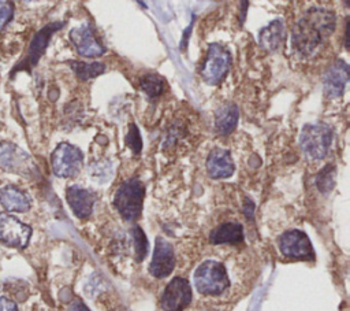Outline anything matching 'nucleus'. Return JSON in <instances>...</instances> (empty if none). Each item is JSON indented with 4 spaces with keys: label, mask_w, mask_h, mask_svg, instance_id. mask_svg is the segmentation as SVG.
Masks as SVG:
<instances>
[{
    "label": "nucleus",
    "mask_w": 350,
    "mask_h": 311,
    "mask_svg": "<svg viewBox=\"0 0 350 311\" xmlns=\"http://www.w3.org/2000/svg\"><path fill=\"white\" fill-rule=\"evenodd\" d=\"M336 26V15L324 7L309 8L294 25L293 48L301 56L309 58L327 41Z\"/></svg>",
    "instance_id": "1"
},
{
    "label": "nucleus",
    "mask_w": 350,
    "mask_h": 311,
    "mask_svg": "<svg viewBox=\"0 0 350 311\" xmlns=\"http://www.w3.org/2000/svg\"><path fill=\"white\" fill-rule=\"evenodd\" d=\"M145 196L144 184L133 177L120 184L115 192L113 206L126 221H137L142 211Z\"/></svg>",
    "instance_id": "2"
},
{
    "label": "nucleus",
    "mask_w": 350,
    "mask_h": 311,
    "mask_svg": "<svg viewBox=\"0 0 350 311\" xmlns=\"http://www.w3.org/2000/svg\"><path fill=\"white\" fill-rule=\"evenodd\" d=\"M334 138L332 129L325 123L305 125L299 136V147L304 155L310 160L323 159L331 147Z\"/></svg>",
    "instance_id": "3"
},
{
    "label": "nucleus",
    "mask_w": 350,
    "mask_h": 311,
    "mask_svg": "<svg viewBox=\"0 0 350 311\" xmlns=\"http://www.w3.org/2000/svg\"><path fill=\"white\" fill-rule=\"evenodd\" d=\"M0 170L25 178H34L38 174V167L33 158L11 141L0 142Z\"/></svg>",
    "instance_id": "4"
},
{
    "label": "nucleus",
    "mask_w": 350,
    "mask_h": 311,
    "mask_svg": "<svg viewBox=\"0 0 350 311\" xmlns=\"http://www.w3.org/2000/svg\"><path fill=\"white\" fill-rule=\"evenodd\" d=\"M194 285L202 295H219L224 292L230 279L224 266L216 260H205L194 273Z\"/></svg>",
    "instance_id": "5"
},
{
    "label": "nucleus",
    "mask_w": 350,
    "mask_h": 311,
    "mask_svg": "<svg viewBox=\"0 0 350 311\" xmlns=\"http://www.w3.org/2000/svg\"><path fill=\"white\" fill-rule=\"evenodd\" d=\"M51 166L56 177H75L83 166V153L70 142H60L51 155Z\"/></svg>",
    "instance_id": "6"
},
{
    "label": "nucleus",
    "mask_w": 350,
    "mask_h": 311,
    "mask_svg": "<svg viewBox=\"0 0 350 311\" xmlns=\"http://www.w3.org/2000/svg\"><path fill=\"white\" fill-rule=\"evenodd\" d=\"M231 64L230 52L217 42H212L208 47L206 59L201 69V77L208 85H217L226 77Z\"/></svg>",
    "instance_id": "7"
},
{
    "label": "nucleus",
    "mask_w": 350,
    "mask_h": 311,
    "mask_svg": "<svg viewBox=\"0 0 350 311\" xmlns=\"http://www.w3.org/2000/svg\"><path fill=\"white\" fill-rule=\"evenodd\" d=\"M64 26V22H51L48 25H45L41 30H38L33 40L30 41V45L27 48V53L26 56L21 60V63L18 66H15L11 71V75H14L16 71L25 70V71H30L37 62L40 60V58L44 55L51 37L53 36V33H56L59 29H62Z\"/></svg>",
    "instance_id": "8"
},
{
    "label": "nucleus",
    "mask_w": 350,
    "mask_h": 311,
    "mask_svg": "<svg viewBox=\"0 0 350 311\" xmlns=\"http://www.w3.org/2000/svg\"><path fill=\"white\" fill-rule=\"evenodd\" d=\"M31 237V227L16 216L0 212V242L7 247L23 249Z\"/></svg>",
    "instance_id": "9"
},
{
    "label": "nucleus",
    "mask_w": 350,
    "mask_h": 311,
    "mask_svg": "<svg viewBox=\"0 0 350 311\" xmlns=\"http://www.w3.org/2000/svg\"><path fill=\"white\" fill-rule=\"evenodd\" d=\"M280 252L293 259L312 260L314 259L313 247L308 238V236L301 230H288L283 233L279 238Z\"/></svg>",
    "instance_id": "10"
},
{
    "label": "nucleus",
    "mask_w": 350,
    "mask_h": 311,
    "mask_svg": "<svg viewBox=\"0 0 350 311\" xmlns=\"http://www.w3.org/2000/svg\"><path fill=\"white\" fill-rule=\"evenodd\" d=\"M191 301V288L187 279L175 277L164 289L161 307L165 311H182Z\"/></svg>",
    "instance_id": "11"
},
{
    "label": "nucleus",
    "mask_w": 350,
    "mask_h": 311,
    "mask_svg": "<svg viewBox=\"0 0 350 311\" xmlns=\"http://www.w3.org/2000/svg\"><path fill=\"white\" fill-rule=\"evenodd\" d=\"M68 37L81 56L97 58L105 52V48L96 38L93 29L88 23L71 29Z\"/></svg>",
    "instance_id": "12"
},
{
    "label": "nucleus",
    "mask_w": 350,
    "mask_h": 311,
    "mask_svg": "<svg viewBox=\"0 0 350 311\" xmlns=\"http://www.w3.org/2000/svg\"><path fill=\"white\" fill-rule=\"evenodd\" d=\"M349 81V66L345 60H335L323 75V92L328 99H338L343 95Z\"/></svg>",
    "instance_id": "13"
},
{
    "label": "nucleus",
    "mask_w": 350,
    "mask_h": 311,
    "mask_svg": "<svg viewBox=\"0 0 350 311\" xmlns=\"http://www.w3.org/2000/svg\"><path fill=\"white\" fill-rule=\"evenodd\" d=\"M174 266H175V256H174L172 245L163 237H157L154 251H153V258L149 266L150 274L157 278L167 277L168 274H171Z\"/></svg>",
    "instance_id": "14"
},
{
    "label": "nucleus",
    "mask_w": 350,
    "mask_h": 311,
    "mask_svg": "<svg viewBox=\"0 0 350 311\" xmlns=\"http://www.w3.org/2000/svg\"><path fill=\"white\" fill-rule=\"evenodd\" d=\"M66 199L74 215L83 219L92 214L97 197L90 189L82 188L79 185H71L66 189Z\"/></svg>",
    "instance_id": "15"
},
{
    "label": "nucleus",
    "mask_w": 350,
    "mask_h": 311,
    "mask_svg": "<svg viewBox=\"0 0 350 311\" xmlns=\"http://www.w3.org/2000/svg\"><path fill=\"white\" fill-rule=\"evenodd\" d=\"M206 171L213 179L231 177L234 173V162L230 152L224 148H213L206 159Z\"/></svg>",
    "instance_id": "16"
},
{
    "label": "nucleus",
    "mask_w": 350,
    "mask_h": 311,
    "mask_svg": "<svg viewBox=\"0 0 350 311\" xmlns=\"http://www.w3.org/2000/svg\"><path fill=\"white\" fill-rule=\"evenodd\" d=\"M0 204L8 212H26L30 210L29 196L15 185H5L0 189Z\"/></svg>",
    "instance_id": "17"
},
{
    "label": "nucleus",
    "mask_w": 350,
    "mask_h": 311,
    "mask_svg": "<svg viewBox=\"0 0 350 311\" xmlns=\"http://www.w3.org/2000/svg\"><path fill=\"white\" fill-rule=\"evenodd\" d=\"M239 119L238 105L234 103H224L215 112V129L219 134L227 136L234 132Z\"/></svg>",
    "instance_id": "18"
},
{
    "label": "nucleus",
    "mask_w": 350,
    "mask_h": 311,
    "mask_svg": "<svg viewBox=\"0 0 350 311\" xmlns=\"http://www.w3.org/2000/svg\"><path fill=\"white\" fill-rule=\"evenodd\" d=\"M284 37H286V30H284L283 21L275 19L261 29L258 34V41L264 49L273 52L282 45Z\"/></svg>",
    "instance_id": "19"
},
{
    "label": "nucleus",
    "mask_w": 350,
    "mask_h": 311,
    "mask_svg": "<svg viewBox=\"0 0 350 311\" xmlns=\"http://www.w3.org/2000/svg\"><path fill=\"white\" fill-rule=\"evenodd\" d=\"M242 226L235 222L223 223L211 233V241L213 244H237L242 241Z\"/></svg>",
    "instance_id": "20"
},
{
    "label": "nucleus",
    "mask_w": 350,
    "mask_h": 311,
    "mask_svg": "<svg viewBox=\"0 0 350 311\" xmlns=\"http://www.w3.org/2000/svg\"><path fill=\"white\" fill-rule=\"evenodd\" d=\"M70 67L72 69L75 75L82 81L94 78V77L103 74L105 70V66L98 62L86 63V62H81V60H71Z\"/></svg>",
    "instance_id": "21"
},
{
    "label": "nucleus",
    "mask_w": 350,
    "mask_h": 311,
    "mask_svg": "<svg viewBox=\"0 0 350 311\" xmlns=\"http://www.w3.org/2000/svg\"><path fill=\"white\" fill-rule=\"evenodd\" d=\"M164 79L153 73L145 74L141 81H139V86L141 89L149 96V97H157L163 93L164 90Z\"/></svg>",
    "instance_id": "22"
},
{
    "label": "nucleus",
    "mask_w": 350,
    "mask_h": 311,
    "mask_svg": "<svg viewBox=\"0 0 350 311\" xmlns=\"http://www.w3.org/2000/svg\"><path fill=\"white\" fill-rule=\"evenodd\" d=\"M335 175H336V169L332 164H327L317 175H316V186L321 192H328L334 188L335 185Z\"/></svg>",
    "instance_id": "23"
},
{
    "label": "nucleus",
    "mask_w": 350,
    "mask_h": 311,
    "mask_svg": "<svg viewBox=\"0 0 350 311\" xmlns=\"http://www.w3.org/2000/svg\"><path fill=\"white\" fill-rule=\"evenodd\" d=\"M133 241H134V249H135V258L137 260H142L148 252V240L145 237V233L139 226H134L131 230Z\"/></svg>",
    "instance_id": "24"
},
{
    "label": "nucleus",
    "mask_w": 350,
    "mask_h": 311,
    "mask_svg": "<svg viewBox=\"0 0 350 311\" xmlns=\"http://www.w3.org/2000/svg\"><path fill=\"white\" fill-rule=\"evenodd\" d=\"M14 12H15V7L12 1H0V30H3L14 18Z\"/></svg>",
    "instance_id": "25"
},
{
    "label": "nucleus",
    "mask_w": 350,
    "mask_h": 311,
    "mask_svg": "<svg viewBox=\"0 0 350 311\" xmlns=\"http://www.w3.org/2000/svg\"><path fill=\"white\" fill-rule=\"evenodd\" d=\"M126 142L127 145L133 149L134 153H138L142 149V141L139 137V132L137 129L135 125H130V130L129 134L126 136Z\"/></svg>",
    "instance_id": "26"
},
{
    "label": "nucleus",
    "mask_w": 350,
    "mask_h": 311,
    "mask_svg": "<svg viewBox=\"0 0 350 311\" xmlns=\"http://www.w3.org/2000/svg\"><path fill=\"white\" fill-rule=\"evenodd\" d=\"M0 311H18L16 303L7 297L0 296Z\"/></svg>",
    "instance_id": "27"
},
{
    "label": "nucleus",
    "mask_w": 350,
    "mask_h": 311,
    "mask_svg": "<svg viewBox=\"0 0 350 311\" xmlns=\"http://www.w3.org/2000/svg\"><path fill=\"white\" fill-rule=\"evenodd\" d=\"M70 311H90V310L79 299H77L70 304Z\"/></svg>",
    "instance_id": "28"
}]
</instances>
